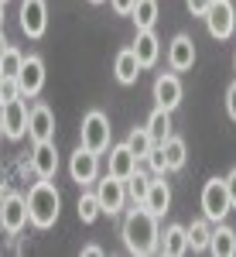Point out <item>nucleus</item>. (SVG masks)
<instances>
[{"instance_id": "nucleus-23", "label": "nucleus", "mask_w": 236, "mask_h": 257, "mask_svg": "<svg viewBox=\"0 0 236 257\" xmlns=\"http://www.w3.org/2000/svg\"><path fill=\"white\" fill-rule=\"evenodd\" d=\"M147 134H151L154 144H164V141L171 138V110H161L157 106L154 113L147 117Z\"/></svg>"}, {"instance_id": "nucleus-8", "label": "nucleus", "mask_w": 236, "mask_h": 257, "mask_svg": "<svg viewBox=\"0 0 236 257\" xmlns=\"http://www.w3.org/2000/svg\"><path fill=\"white\" fill-rule=\"evenodd\" d=\"M69 175H72V182L76 185H93L99 175V155H93L89 148H82L79 144L76 151H72V158H69Z\"/></svg>"}, {"instance_id": "nucleus-14", "label": "nucleus", "mask_w": 236, "mask_h": 257, "mask_svg": "<svg viewBox=\"0 0 236 257\" xmlns=\"http://www.w3.org/2000/svg\"><path fill=\"white\" fill-rule=\"evenodd\" d=\"M168 65L171 72H188L195 65V41L188 35H175L171 45H168Z\"/></svg>"}, {"instance_id": "nucleus-6", "label": "nucleus", "mask_w": 236, "mask_h": 257, "mask_svg": "<svg viewBox=\"0 0 236 257\" xmlns=\"http://www.w3.org/2000/svg\"><path fill=\"white\" fill-rule=\"evenodd\" d=\"M0 123H4V138L7 141H21L28 134V106H24V96L4 99L0 103Z\"/></svg>"}, {"instance_id": "nucleus-4", "label": "nucleus", "mask_w": 236, "mask_h": 257, "mask_svg": "<svg viewBox=\"0 0 236 257\" xmlns=\"http://www.w3.org/2000/svg\"><path fill=\"white\" fill-rule=\"evenodd\" d=\"M229 209H233V206H229L226 182H222V178H209V182L202 185V213H205V219H209V223H222Z\"/></svg>"}, {"instance_id": "nucleus-37", "label": "nucleus", "mask_w": 236, "mask_h": 257, "mask_svg": "<svg viewBox=\"0 0 236 257\" xmlns=\"http://www.w3.org/2000/svg\"><path fill=\"white\" fill-rule=\"evenodd\" d=\"M4 48H7V38H4V28H0V55H4Z\"/></svg>"}, {"instance_id": "nucleus-29", "label": "nucleus", "mask_w": 236, "mask_h": 257, "mask_svg": "<svg viewBox=\"0 0 236 257\" xmlns=\"http://www.w3.org/2000/svg\"><path fill=\"white\" fill-rule=\"evenodd\" d=\"M147 185H151V178H147V175H144V172L137 168L134 175L127 178V196H130V199H134V202L140 206V202H144V196H147Z\"/></svg>"}, {"instance_id": "nucleus-16", "label": "nucleus", "mask_w": 236, "mask_h": 257, "mask_svg": "<svg viewBox=\"0 0 236 257\" xmlns=\"http://www.w3.org/2000/svg\"><path fill=\"white\" fill-rule=\"evenodd\" d=\"M151 216H164L168 213V206H171V189H168V182H164V175L151 178V185H147V196H144V202H140Z\"/></svg>"}, {"instance_id": "nucleus-20", "label": "nucleus", "mask_w": 236, "mask_h": 257, "mask_svg": "<svg viewBox=\"0 0 236 257\" xmlns=\"http://www.w3.org/2000/svg\"><path fill=\"white\" fill-rule=\"evenodd\" d=\"M209 250L216 257H233L236 254V230L233 226L216 223V226H212V237H209Z\"/></svg>"}, {"instance_id": "nucleus-31", "label": "nucleus", "mask_w": 236, "mask_h": 257, "mask_svg": "<svg viewBox=\"0 0 236 257\" xmlns=\"http://www.w3.org/2000/svg\"><path fill=\"white\" fill-rule=\"evenodd\" d=\"M134 4H137V0H110V7H113V11H117L120 18H127V14H130V11H134Z\"/></svg>"}, {"instance_id": "nucleus-30", "label": "nucleus", "mask_w": 236, "mask_h": 257, "mask_svg": "<svg viewBox=\"0 0 236 257\" xmlns=\"http://www.w3.org/2000/svg\"><path fill=\"white\" fill-rule=\"evenodd\" d=\"M144 161L154 168V175H164V172H168V168H164V151H161V144H154V148L147 151V158H144Z\"/></svg>"}, {"instance_id": "nucleus-43", "label": "nucleus", "mask_w": 236, "mask_h": 257, "mask_svg": "<svg viewBox=\"0 0 236 257\" xmlns=\"http://www.w3.org/2000/svg\"><path fill=\"white\" fill-rule=\"evenodd\" d=\"M0 4H7V0H0Z\"/></svg>"}, {"instance_id": "nucleus-22", "label": "nucleus", "mask_w": 236, "mask_h": 257, "mask_svg": "<svg viewBox=\"0 0 236 257\" xmlns=\"http://www.w3.org/2000/svg\"><path fill=\"white\" fill-rule=\"evenodd\" d=\"M185 237H188V250H192V254L209 250V237H212L209 219H192V226H185Z\"/></svg>"}, {"instance_id": "nucleus-35", "label": "nucleus", "mask_w": 236, "mask_h": 257, "mask_svg": "<svg viewBox=\"0 0 236 257\" xmlns=\"http://www.w3.org/2000/svg\"><path fill=\"white\" fill-rule=\"evenodd\" d=\"M82 254H86V257H103V247H99V243H86Z\"/></svg>"}, {"instance_id": "nucleus-10", "label": "nucleus", "mask_w": 236, "mask_h": 257, "mask_svg": "<svg viewBox=\"0 0 236 257\" xmlns=\"http://www.w3.org/2000/svg\"><path fill=\"white\" fill-rule=\"evenodd\" d=\"M21 31L28 38H41L48 31V4L45 0H21Z\"/></svg>"}, {"instance_id": "nucleus-12", "label": "nucleus", "mask_w": 236, "mask_h": 257, "mask_svg": "<svg viewBox=\"0 0 236 257\" xmlns=\"http://www.w3.org/2000/svg\"><path fill=\"white\" fill-rule=\"evenodd\" d=\"M45 86V62L38 55H24V65L18 72V89L21 96H38Z\"/></svg>"}, {"instance_id": "nucleus-28", "label": "nucleus", "mask_w": 236, "mask_h": 257, "mask_svg": "<svg viewBox=\"0 0 236 257\" xmlns=\"http://www.w3.org/2000/svg\"><path fill=\"white\" fill-rule=\"evenodd\" d=\"M79 219H82V223H96L99 219V213H103V209H99V199H96V192H82V196H79Z\"/></svg>"}, {"instance_id": "nucleus-15", "label": "nucleus", "mask_w": 236, "mask_h": 257, "mask_svg": "<svg viewBox=\"0 0 236 257\" xmlns=\"http://www.w3.org/2000/svg\"><path fill=\"white\" fill-rule=\"evenodd\" d=\"M154 103L161 110H175L181 103V79L175 72H161L154 79Z\"/></svg>"}, {"instance_id": "nucleus-13", "label": "nucleus", "mask_w": 236, "mask_h": 257, "mask_svg": "<svg viewBox=\"0 0 236 257\" xmlns=\"http://www.w3.org/2000/svg\"><path fill=\"white\" fill-rule=\"evenodd\" d=\"M31 172L38 178H55V172H59L55 141H38V144H35V151H31Z\"/></svg>"}, {"instance_id": "nucleus-24", "label": "nucleus", "mask_w": 236, "mask_h": 257, "mask_svg": "<svg viewBox=\"0 0 236 257\" xmlns=\"http://www.w3.org/2000/svg\"><path fill=\"white\" fill-rule=\"evenodd\" d=\"M161 151H164V168L168 172H178V168H185V158H188V151H185V141L181 138H171L161 144Z\"/></svg>"}, {"instance_id": "nucleus-5", "label": "nucleus", "mask_w": 236, "mask_h": 257, "mask_svg": "<svg viewBox=\"0 0 236 257\" xmlns=\"http://www.w3.org/2000/svg\"><path fill=\"white\" fill-rule=\"evenodd\" d=\"M205 18V28L216 41H226L236 28V11H233V0H212L209 11L202 14Z\"/></svg>"}, {"instance_id": "nucleus-9", "label": "nucleus", "mask_w": 236, "mask_h": 257, "mask_svg": "<svg viewBox=\"0 0 236 257\" xmlns=\"http://www.w3.org/2000/svg\"><path fill=\"white\" fill-rule=\"evenodd\" d=\"M96 199H99V209H103L106 216H117V213H123V202H127V182H120V178L106 175V178L96 185Z\"/></svg>"}, {"instance_id": "nucleus-26", "label": "nucleus", "mask_w": 236, "mask_h": 257, "mask_svg": "<svg viewBox=\"0 0 236 257\" xmlns=\"http://www.w3.org/2000/svg\"><path fill=\"white\" fill-rule=\"evenodd\" d=\"M127 148L137 155V165L147 158V151L154 148V141H151V134H147V127H134V131H130V138H127Z\"/></svg>"}, {"instance_id": "nucleus-39", "label": "nucleus", "mask_w": 236, "mask_h": 257, "mask_svg": "<svg viewBox=\"0 0 236 257\" xmlns=\"http://www.w3.org/2000/svg\"><path fill=\"white\" fill-rule=\"evenodd\" d=\"M4 79H7V76H4V72H0V86H4Z\"/></svg>"}, {"instance_id": "nucleus-21", "label": "nucleus", "mask_w": 236, "mask_h": 257, "mask_svg": "<svg viewBox=\"0 0 236 257\" xmlns=\"http://www.w3.org/2000/svg\"><path fill=\"white\" fill-rule=\"evenodd\" d=\"M113 72H117V82H123V86H134L140 76V62L137 55H134V48H123L117 55V65H113Z\"/></svg>"}, {"instance_id": "nucleus-36", "label": "nucleus", "mask_w": 236, "mask_h": 257, "mask_svg": "<svg viewBox=\"0 0 236 257\" xmlns=\"http://www.w3.org/2000/svg\"><path fill=\"white\" fill-rule=\"evenodd\" d=\"M7 192H11V185H7V182H0V202L7 199Z\"/></svg>"}, {"instance_id": "nucleus-1", "label": "nucleus", "mask_w": 236, "mask_h": 257, "mask_svg": "<svg viewBox=\"0 0 236 257\" xmlns=\"http://www.w3.org/2000/svg\"><path fill=\"white\" fill-rule=\"evenodd\" d=\"M120 237H123V247H127L130 254H154L157 243H161L157 216H151L144 206L130 209V213H127V219H123V230H120Z\"/></svg>"}, {"instance_id": "nucleus-25", "label": "nucleus", "mask_w": 236, "mask_h": 257, "mask_svg": "<svg viewBox=\"0 0 236 257\" xmlns=\"http://www.w3.org/2000/svg\"><path fill=\"white\" fill-rule=\"evenodd\" d=\"M130 18H134V24H137V31L154 28L157 24V0H137L134 11H130Z\"/></svg>"}, {"instance_id": "nucleus-41", "label": "nucleus", "mask_w": 236, "mask_h": 257, "mask_svg": "<svg viewBox=\"0 0 236 257\" xmlns=\"http://www.w3.org/2000/svg\"><path fill=\"white\" fill-rule=\"evenodd\" d=\"M89 4H103V0H89Z\"/></svg>"}, {"instance_id": "nucleus-19", "label": "nucleus", "mask_w": 236, "mask_h": 257, "mask_svg": "<svg viewBox=\"0 0 236 257\" xmlns=\"http://www.w3.org/2000/svg\"><path fill=\"white\" fill-rule=\"evenodd\" d=\"M157 250H161V254H168V257L188 254V237H185V226H181V223H171V226L164 230L161 243H157Z\"/></svg>"}, {"instance_id": "nucleus-32", "label": "nucleus", "mask_w": 236, "mask_h": 257, "mask_svg": "<svg viewBox=\"0 0 236 257\" xmlns=\"http://www.w3.org/2000/svg\"><path fill=\"white\" fill-rule=\"evenodd\" d=\"M222 182H226V192H229V206L236 209V168H233L226 178H222Z\"/></svg>"}, {"instance_id": "nucleus-27", "label": "nucleus", "mask_w": 236, "mask_h": 257, "mask_svg": "<svg viewBox=\"0 0 236 257\" xmlns=\"http://www.w3.org/2000/svg\"><path fill=\"white\" fill-rule=\"evenodd\" d=\"M21 65H24V55H21L14 45H7V48H4V55H0V72H4L7 79H18Z\"/></svg>"}, {"instance_id": "nucleus-34", "label": "nucleus", "mask_w": 236, "mask_h": 257, "mask_svg": "<svg viewBox=\"0 0 236 257\" xmlns=\"http://www.w3.org/2000/svg\"><path fill=\"white\" fill-rule=\"evenodd\" d=\"M226 113L236 120V82L229 86V89H226Z\"/></svg>"}, {"instance_id": "nucleus-42", "label": "nucleus", "mask_w": 236, "mask_h": 257, "mask_svg": "<svg viewBox=\"0 0 236 257\" xmlns=\"http://www.w3.org/2000/svg\"><path fill=\"white\" fill-rule=\"evenodd\" d=\"M233 69H236V55H233Z\"/></svg>"}, {"instance_id": "nucleus-3", "label": "nucleus", "mask_w": 236, "mask_h": 257, "mask_svg": "<svg viewBox=\"0 0 236 257\" xmlns=\"http://www.w3.org/2000/svg\"><path fill=\"white\" fill-rule=\"evenodd\" d=\"M110 117L103 110H89L82 117V148H89L93 155H103L110 148Z\"/></svg>"}, {"instance_id": "nucleus-2", "label": "nucleus", "mask_w": 236, "mask_h": 257, "mask_svg": "<svg viewBox=\"0 0 236 257\" xmlns=\"http://www.w3.org/2000/svg\"><path fill=\"white\" fill-rule=\"evenodd\" d=\"M24 199H28V223H35L38 230H48V226L59 223L62 196H59V189L52 185V178H38Z\"/></svg>"}, {"instance_id": "nucleus-40", "label": "nucleus", "mask_w": 236, "mask_h": 257, "mask_svg": "<svg viewBox=\"0 0 236 257\" xmlns=\"http://www.w3.org/2000/svg\"><path fill=\"white\" fill-rule=\"evenodd\" d=\"M0 138H4V123H0Z\"/></svg>"}, {"instance_id": "nucleus-18", "label": "nucleus", "mask_w": 236, "mask_h": 257, "mask_svg": "<svg viewBox=\"0 0 236 257\" xmlns=\"http://www.w3.org/2000/svg\"><path fill=\"white\" fill-rule=\"evenodd\" d=\"M134 55H137L140 69H151L161 55V41H157L154 28H147V31H137V41H134Z\"/></svg>"}, {"instance_id": "nucleus-17", "label": "nucleus", "mask_w": 236, "mask_h": 257, "mask_svg": "<svg viewBox=\"0 0 236 257\" xmlns=\"http://www.w3.org/2000/svg\"><path fill=\"white\" fill-rule=\"evenodd\" d=\"M134 172H137V155L127 148V141H123V144H113V148H110V172H106V175L127 182Z\"/></svg>"}, {"instance_id": "nucleus-38", "label": "nucleus", "mask_w": 236, "mask_h": 257, "mask_svg": "<svg viewBox=\"0 0 236 257\" xmlns=\"http://www.w3.org/2000/svg\"><path fill=\"white\" fill-rule=\"evenodd\" d=\"M0 28H4V4H0Z\"/></svg>"}, {"instance_id": "nucleus-33", "label": "nucleus", "mask_w": 236, "mask_h": 257, "mask_svg": "<svg viewBox=\"0 0 236 257\" xmlns=\"http://www.w3.org/2000/svg\"><path fill=\"white\" fill-rule=\"evenodd\" d=\"M185 4H188V11H192L195 18H202V14L209 11V4H212V0H185Z\"/></svg>"}, {"instance_id": "nucleus-7", "label": "nucleus", "mask_w": 236, "mask_h": 257, "mask_svg": "<svg viewBox=\"0 0 236 257\" xmlns=\"http://www.w3.org/2000/svg\"><path fill=\"white\" fill-rule=\"evenodd\" d=\"M28 226V199L18 192H7V199L0 202V230L7 237H18Z\"/></svg>"}, {"instance_id": "nucleus-11", "label": "nucleus", "mask_w": 236, "mask_h": 257, "mask_svg": "<svg viewBox=\"0 0 236 257\" xmlns=\"http://www.w3.org/2000/svg\"><path fill=\"white\" fill-rule=\"evenodd\" d=\"M28 138L35 141H55V113H52V106H45V103H35L31 110H28Z\"/></svg>"}]
</instances>
